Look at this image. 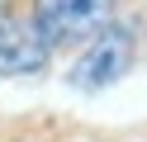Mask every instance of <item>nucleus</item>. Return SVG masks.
I'll list each match as a JSON object with an SVG mask.
<instances>
[{
  "mask_svg": "<svg viewBox=\"0 0 147 142\" xmlns=\"http://www.w3.org/2000/svg\"><path fill=\"white\" fill-rule=\"evenodd\" d=\"M128 66H133V28L105 24V28H95L90 47L76 57V66H71L67 81L76 85V90H105V85H114Z\"/></svg>",
  "mask_w": 147,
  "mask_h": 142,
  "instance_id": "f257e3e1",
  "label": "nucleus"
},
{
  "mask_svg": "<svg viewBox=\"0 0 147 142\" xmlns=\"http://www.w3.org/2000/svg\"><path fill=\"white\" fill-rule=\"evenodd\" d=\"M114 0H33V24L48 43H71L109 24Z\"/></svg>",
  "mask_w": 147,
  "mask_h": 142,
  "instance_id": "f03ea898",
  "label": "nucleus"
},
{
  "mask_svg": "<svg viewBox=\"0 0 147 142\" xmlns=\"http://www.w3.org/2000/svg\"><path fill=\"white\" fill-rule=\"evenodd\" d=\"M52 57V43L33 14H0V76H38Z\"/></svg>",
  "mask_w": 147,
  "mask_h": 142,
  "instance_id": "7ed1b4c3",
  "label": "nucleus"
}]
</instances>
